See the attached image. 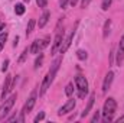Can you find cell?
<instances>
[{
	"label": "cell",
	"mask_w": 124,
	"mask_h": 123,
	"mask_svg": "<svg viewBox=\"0 0 124 123\" xmlns=\"http://www.w3.org/2000/svg\"><path fill=\"white\" fill-rule=\"evenodd\" d=\"M29 52H31V49H28V48H25V51L22 52V55H20V58L17 60V62L19 64H22V62L26 61V58H28V55H29Z\"/></svg>",
	"instance_id": "cell-21"
},
{
	"label": "cell",
	"mask_w": 124,
	"mask_h": 123,
	"mask_svg": "<svg viewBox=\"0 0 124 123\" xmlns=\"http://www.w3.org/2000/svg\"><path fill=\"white\" fill-rule=\"evenodd\" d=\"M116 110H117V101H116V98L108 97V98L105 100V103H104L102 113H104V114H107V116H114Z\"/></svg>",
	"instance_id": "cell-3"
},
{
	"label": "cell",
	"mask_w": 124,
	"mask_h": 123,
	"mask_svg": "<svg viewBox=\"0 0 124 123\" xmlns=\"http://www.w3.org/2000/svg\"><path fill=\"white\" fill-rule=\"evenodd\" d=\"M74 36H75V31H72L63 41H62V45H61V48H59V52L61 54H65L66 51H68V48L71 46V44H72V39H74Z\"/></svg>",
	"instance_id": "cell-8"
},
{
	"label": "cell",
	"mask_w": 124,
	"mask_h": 123,
	"mask_svg": "<svg viewBox=\"0 0 124 123\" xmlns=\"http://www.w3.org/2000/svg\"><path fill=\"white\" fill-rule=\"evenodd\" d=\"M111 3H113V0H102V1H101V9H102L104 12H107V10L110 9Z\"/></svg>",
	"instance_id": "cell-23"
},
{
	"label": "cell",
	"mask_w": 124,
	"mask_h": 123,
	"mask_svg": "<svg viewBox=\"0 0 124 123\" xmlns=\"http://www.w3.org/2000/svg\"><path fill=\"white\" fill-rule=\"evenodd\" d=\"M36 4H38L40 9H45L46 4H48V0H36Z\"/></svg>",
	"instance_id": "cell-26"
},
{
	"label": "cell",
	"mask_w": 124,
	"mask_h": 123,
	"mask_svg": "<svg viewBox=\"0 0 124 123\" xmlns=\"http://www.w3.org/2000/svg\"><path fill=\"white\" fill-rule=\"evenodd\" d=\"M100 120V110H97L95 113H94V116L91 117V123H95Z\"/></svg>",
	"instance_id": "cell-27"
},
{
	"label": "cell",
	"mask_w": 124,
	"mask_h": 123,
	"mask_svg": "<svg viewBox=\"0 0 124 123\" xmlns=\"http://www.w3.org/2000/svg\"><path fill=\"white\" fill-rule=\"evenodd\" d=\"M62 41H63V32L58 31V33L55 35V39H54V42H52L51 55H55V54L59 51V48H61V45H62Z\"/></svg>",
	"instance_id": "cell-4"
},
{
	"label": "cell",
	"mask_w": 124,
	"mask_h": 123,
	"mask_svg": "<svg viewBox=\"0 0 124 123\" xmlns=\"http://www.w3.org/2000/svg\"><path fill=\"white\" fill-rule=\"evenodd\" d=\"M110 29H111V20L108 19V20H105V25H104V32H102V36H104V38H107V36H108Z\"/></svg>",
	"instance_id": "cell-18"
},
{
	"label": "cell",
	"mask_w": 124,
	"mask_h": 123,
	"mask_svg": "<svg viewBox=\"0 0 124 123\" xmlns=\"http://www.w3.org/2000/svg\"><path fill=\"white\" fill-rule=\"evenodd\" d=\"M7 67H9V60H4L3 61V65H1V71H7Z\"/></svg>",
	"instance_id": "cell-30"
},
{
	"label": "cell",
	"mask_w": 124,
	"mask_h": 123,
	"mask_svg": "<svg viewBox=\"0 0 124 123\" xmlns=\"http://www.w3.org/2000/svg\"><path fill=\"white\" fill-rule=\"evenodd\" d=\"M52 84V80H51V77H49V74H46L45 75V78H43V81H42V84H40V91H39V96H43L46 90L49 88V86Z\"/></svg>",
	"instance_id": "cell-12"
},
{
	"label": "cell",
	"mask_w": 124,
	"mask_h": 123,
	"mask_svg": "<svg viewBox=\"0 0 124 123\" xmlns=\"http://www.w3.org/2000/svg\"><path fill=\"white\" fill-rule=\"evenodd\" d=\"M4 29V23H0V32Z\"/></svg>",
	"instance_id": "cell-36"
},
{
	"label": "cell",
	"mask_w": 124,
	"mask_h": 123,
	"mask_svg": "<svg viewBox=\"0 0 124 123\" xmlns=\"http://www.w3.org/2000/svg\"><path fill=\"white\" fill-rule=\"evenodd\" d=\"M113 120H114V117H113V116H107V114H104V116H102V122H104V123L113 122Z\"/></svg>",
	"instance_id": "cell-28"
},
{
	"label": "cell",
	"mask_w": 124,
	"mask_h": 123,
	"mask_svg": "<svg viewBox=\"0 0 124 123\" xmlns=\"http://www.w3.org/2000/svg\"><path fill=\"white\" fill-rule=\"evenodd\" d=\"M17 42H19V36H16V38H15V42H13V46H15V48L17 46Z\"/></svg>",
	"instance_id": "cell-33"
},
{
	"label": "cell",
	"mask_w": 124,
	"mask_h": 123,
	"mask_svg": "<svg viewBox=\"0 0 124 123\" xmlns=\"http://www.w3.org/2000/svg\"><path fill=\"white\" fill-rule=\"evenodd\" d=\"M13 86H15V83H13V77H12V75H7V77H6V80H4V84H3V91H1V100H4V98H6L7 93H9V91H12Z\"/></svg>",
	"instance_id": "cell-6"
},
{
	"label": "cell",
	"mask_w": 124,
	"mask_h": 123,
	"mask_svg": "<svg viewBox=\"0 0 124 123\" xmlns=\"http://www.w3.org/2000/svg\"><path fill=\"white\" fill-rule=\"evenodd\" d=\"M90 3H91V0H82V1H81V6H82V7L85 9V7H87V6L90 4Z\"/></svg>",
	"instance_id": "cell-32"
},
{
	"label": "cell",
	"mask_w": 124,
	"mask_h": 123,
	"mask_svg": "<svg viewBox=\"0 0 124 123\" xmlns=\"http://www.w3.org/2000/svg\"><path fill=\"white\" fill-rule=\"evenodd\" d=\"M124 61V35L121 36L120 42H118V46H117V54H116V62L117 65L120 67Z\"/></svg>",
	"instance_id": "cell-5"
},
{
	"label": "cell",
	"mask_w": 124,
	"mask_h": 123,
	"mask_svg": "<svg viewBox=\"0 0 124 123\" xmlns=\"http://www.w3.org/2000/svg\"><path fill=\"white\" fill-rule=\"evenodd\" d=\"M16 98H17L16 94H12L9 98H4V103L0 106V120H4L7 117V114L10 113V110L13 109V106L16 103Z\"/></svg>",
	"instance_id": "cell-1"
},
{
	"label": "cell",
	"mask_w": 124,
	"mask_h": 123,
	"mask_svg": "<svg viewBox=\"0 0 124 123\" xmlns=\"http://www.w3.org/2000/svg\"><path fill=\"white\" fill-rule=\"evenodd\" d=\"M43 119H45V113H43V112H39V114H38V116L35 117V123H39V122H42Z\"/></svg>",
	"instance_id": "cell-25"
},
{
	"label": "cell",
	"mask_w": 124,
	"mask_h": 123,
	"mask_svg": "<svg viewBox=\"0 0 124 123\" xmlns=\"http://www.w3.org/2000/svg\"><path fill=\"white\" fill-rule=\"evenodd\" d=\"M25 10H26V9H25V6H23L22 3H17V4L15 6V13H16V15H19V16H20V15H23V13H25Z\"/></svg>",
	"instance_id": "cell-19"
},
{
	"label": "cell",
	"mask_w": 124,
	"mask_h": 123,
	"mask_svg": "<svg viewBox=\"0 0 124 123\" xmlns=\"http://www.w3.org/2000/svg\"><path fill=\"white\" fill-rule=\"evenodd\" d=\"M68 1H69V0H59V7H61V9H66Z\"/></svg>",
	"instance_id": "cell-29"
},
{
	"label": "cell",
	"mask_w": 124,
	"mask_h": 123,
	"mask_svg": "<svg viewBox=\"0 0 124 123\" xmlns=\"http://www.w3.org/2000/svg\"><path fill=\"white\" fill-rule=\"evenodd\" d=\"M6 41H7V32H3V33H0V51L4 48V44H6Z\"/></svg>",
	"instance_id": "cell-22"
},
{
	"label": "cell",
	"mask_w": 124,
	"mask_h": 123,
	"mask_svg": "<svg viewBox=\"0 0 124 123\" xmlns=\"http://www.w3.org/2000/svg\"><path fill=\"white\" fill-rule=\"evenodd\" d=\"M62 58H56L55 61L52 62V65H51V70H49V77H51V80L54 81L55 80V75H56V72H58V70H59V64H61Z\"/></svg>",
	"instance_id": "cell-11"
},
{
	"label": "cell",
	"mask_w": 124,
	"mask_h": 123,
	"mask_svg": "<svg viewBox=\"0 0 124 123\" xmlns=\"http://www.w3.org/2000/svg\"><path fill=\"white\" fill-rule=\"evenodd\" d=\"M77 3H78V0H69V4H71L72 7H74V6H75Z\"/></svg>",
	"instance_id": "cell-34"
},
{
	"label": "cell",
	"mask_w": 124,
	"mask_h": 123,
	"mask_svg": "<svg viewBox=\"0 0 124 123\" xmlns=\"http://www.w3.org/2000/svg\"><path fill=\"white\" fill-rule=\"evenodd\" d=\"M31 54H39L43 48H42V39H35L33 42H32V45H31Z\"/></svg>",
	"instance_id": "cell-13"
},
{
	"label": "cell",
	"mask_w": 124,
	"mask_h": 123,
	"mask_svg": "<svg viewBox=\"0 0 124 123\" xmlns=\"http://www.w3.org/2000/svg\"><path fill=\"white\" fill-rule=\"evenodd\" d=\"M65 94H66L68 97H71V96L74 94V86H72L71 83H69V84H68V86L65 87Z\"/></svg>",
	"instance_id": "cell-24"
},
{
	"label": "cell",
	"mask_w": 124,
	"mask_h": 123,
	"mask_svg": "<svg viewBox=\"0 0 124 123\" xmlns=\"http://www.w3.org/2000/svg\"><path fill=\"white\" fill-rule=\"evenodd\" d=\"M94 100H95V96L91 94V96H90V100H88L87 107H85V109H84V112L81 113V117H87V116L90 114V112H91V109H93V106H94Z\"/></svg>",
	"instance_id": "cell-14"
},
{
	"label": "cell",
	"mask_w": 124,
	"mask_h": 123,
	"mask_svg": "<svg viewBox=\"0 0 124 123\" xmlns=\"http://www.w3.org/2000/svg\"><path fill=\"white\" fill-rule=\"evenodd\" d=\"M23 1H25V3H29V1H31V0H23Z\"/></svg>",
	"instance_id": "cell-37"
},
{
	"label": "cell",
	"mask_w": 124,
	"mask_h": 123,
	"mask_svg": "<svg viewBox=\"0 0 124 123\" xmlns=\"http://www.w3.org/2000/svg\"><path fill=\"white\" fill-rule=\"evenodd\" d=\"M49 18H51V13H49V10H45V12L42 13V16L39 18V22H38V26H39V28H45V25L48 23V20H49Z\"/></svg>",
	"instance_id": "cell-15"
},
{
	"label": "cell",
	"mask_w": 124,
	"mask_h": 123,
	"mask_svg": "<svg viewBox=\"0 0 124 123\" xmlns=\"http://www.w3.org/2000/svg\"><path fill=\"white\" fill-rule=\"evenodd\" d=\"M43 58H45V55H43L42 52H39V57L35 60V70H38V68L42 65V62H43Z\"/></svg>",
	"instance_id": "cell-20"
},
{
	"label": "cell",
	"mask_w": 124,
	"mask_h": 123,
	"mask_svg": "<svg viewBox=\"0 0 124 123\" xmlns=\"http://www.w3.org/2000/svg\"><path fill=\"white\" fill-rule=\"evenodd\" d=\"M77 57H78V60L85 61V60L88 58V52H87V51H84V49H78V51H77Z\"/></svg>",
	"instance_id": "cell-17"
},
{
	"label": "cell",
	"mask_w": 124,
	"mask_h": 123,
	"mask_svg": "<svg viewBox=\"0 0 124 123\" xmlns=\"http://www.w3.org/2000/svg\"><path fill=\"white\" fill-rule=\"evenodd\" d=\"M35 25H36V22H35V19H31L29 20V23H28V26H26V36H29L33 29H35Z\"/></svg>",
	"instance_id": "cell-16"
},
{
	"label": "cell",
	"mask_w": 124,
	"mask_h": 123,
	"mask_svg": "<svg viewBox=\"0 0 124 123\" xmlns=\"http://www.w3.org/2000/svg\"><path fill=\"white\" fill-rule=\"evenodd\" d=\"M113 80H114V72L113 71H108L107 75H105V78H104V83H102V93L104 94L110 90V87L113 84Z\"/></svg>",
	"instance_id": "cell-9"
},
{
	"label": "cell",
	"mask_w": 124,
	"mask_h": 123,
	"mask_svg": "<svg viewBox=\"0 0 124 123\" xmlns=\"http://www.w3.org/2000/svg\"><path fill=\"white\" fill-rule=\"evenodd\" d=\"M118 123H123L124 122V116H121V117H118V120H117Z\"/></svg>",
	"instance_id": "cell-35"
},
{
	"label": "cell",
	"mask_w": 124,
	"mask_h": 123,
	"mask_svg": "<svg viewBox=\"0 0 124 123\" xmlns=\"http://www.w3.org/2000/svg\"><path fill=\"white\" fill-rule=\"evenodd\" d=\"M49 45V36H46L45 39H42V48H46Z\"/></svg>",
	"instance_id": "cell-31"
},
{
	"label": "cell",
	"mask_w": 124,
	"mask_h": 123,
	"mask_svg": "<svg viewBox=\"0 0 124 123\" xmlns=\"http://www.w3.org/2000/svg\"><path fill=\"white\" fill-rule=\"evenodd\" d=\"M35 103H36V91L32 93V96L28 98V101L25 103V107H23V112H25V114L31 113L32 109H33V106H35Z\"/></svg>",
	"instance_id": "cell-10"
},
{
	"label": "cell",
	"mask_w": 124,
	"mask_h": 123,
	"mask_svg": "<svg viewBox=\"0 0 124 123\" xmlns=\"http://www.w3.org/2000/svg\"><path fill=\"white\" fill-rule=\"evenodd\" d=\"M74 109H75V100H74V98H69V100L62 106L61 109L58 110V114H59V116H63V114H66V113L72 112Z\"/></svg>",
	"instance_id": "cell-7"
},
{
	"label": "cell",
	"mask_w": 124,
	"mask_h": 123,
	"mask_svg": "<svg viewBox=\"0 0 124 123\" xmlns=\"http://www.w3.org/2000/svg\"><path fill=\"white\" fill-rule=\"evenodd\" d=\"M75 86H77V90H78V97L79 98H85L87 93H88V81L84 75H77L75 77Z\"/></svg>",
	"instance_id": "cell-2"
}]
</instances>
